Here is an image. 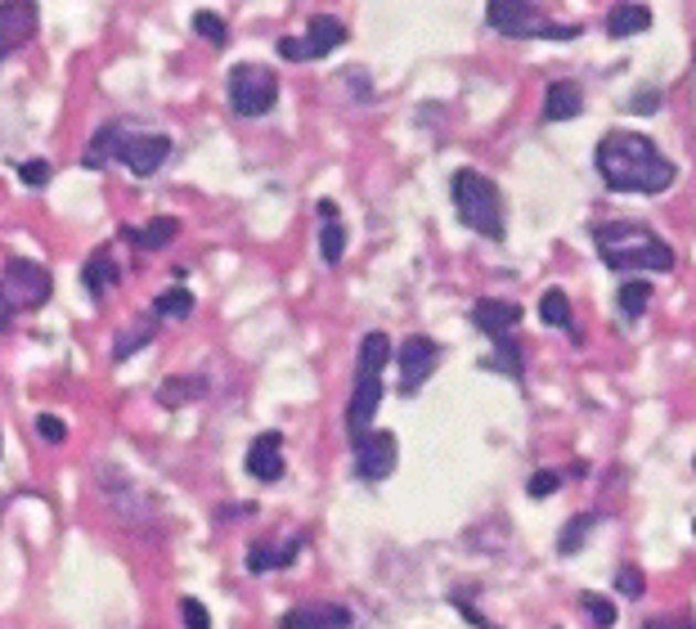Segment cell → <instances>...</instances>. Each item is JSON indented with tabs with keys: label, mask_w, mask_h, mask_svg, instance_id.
Returning a JSON list of instances; mask_svg holds the SVG:
<instances>
[{
	"label": "cell",
	"mask_w": 696,
	"mask_h": 629,
	"mask_svg": "<svg viewBox=\"0 0 696 629\" xmlns=\"http://www.w3.org/2000/svg\"><path fill=\"white\" fill-rule=\"evenodd\" d=\"M378 409H382V378L356 374V391H351V400H346V437H351V441L369 437Z\"/></svg>",
	"instance_id": "8fae6325"
},
{
	"label": "cell",
	"mask_w": 696,
	"mask_h": 629,
	"mask_svg": "<svg viewBox=\"0 0 696 629\" xmlns=\"http://www.w3.org/2000/svg\"><path fill=\"white\" fill-rule=\"evenodd\" d=\"M0 445H6V441H0Z\"/></svg>",
	"instance_id": "b9f144b4"
},
{
	"label": "cell",
	"mask_w": 696,
	"mask_h": 629,
	"mask_svg": "<svg viewBox=\"0 0 696 629\" xmlns=\"http://www.w3.org/2000/svg\"><path fill=\"white\" fill-rule=\"evenodd\" d=\"M458 611H463V620H467V625H476V629H499V625H491V620H485L476 607H467V602H458Z\"/></svg>",
	"instance_id": "f35d334b"
},
{
	"label": "cell",
	"mask_w": 696,
	"mask_h": 629,
	"mask_svg": "<svg viewBox=\"0 0 696 629\" xmlns=\"http://www.w3.org/2000/svg\"><path fill=\"white\" fill-rule=\"evenodd\" d=\"M337 45H346V23L333 19V14H315L302 36H284V41H278V59L310 63V59H328Z\"/></svg>",
	"instance_id": "8992f818"
},
{
	"label": "cell",
	"mask_w": 696,
	"mask_h": 629,
	"mask_svg": "<svg viewBox=\"0 0 696 629\" xmlns=\"http://www.w3.org/2000/svg\"><path fill=\"white\" fill-rule=\"evenodd\" d=\"M10 328H14V306H10L6 289H0V333H10Z\"/></svg>",
	"instance_id": "ab89813d"
},
{
	"label": "cell",
	"mask_w": 696,
	"mask_h": 629,
	"mask_svg": "<svg viewBox=\"0 0 696 629\" xmlns=\"http://www.w3.org/2000/svg\"><path fill=\"white\" fill-rule=\"evenodd\" d=\"M692 463H696V459H692Z\"/></svg>",
	"instance_id": "7bdbcfd3"
},
{
	"label": "cell",
	"mask_w": 696,
	"mask_h": 629,
	"mask_svg": "<svg viewBox=\"0 0 696 629\" xmlns=\"http://www.w3.org/2000/svg\"><path fill=\"white\" fill-rule=\"evenodd\" d=\"M351 450H356V476L360 481H387L400 463V441H396V432H382V428L351 441Z\"/></svg>",
	"instance_id": "9c48e42d"
},
{
	"label": "cell",
	"mask_w": 696,
	"mask_h": 629,
	"mask_svg": "<svg viewBox=\"0 0 696 629\" xmlns=\"http://www.w3.org/2000/svg\"><path fill=\"white\" fill-rule=\"evenodd\" d=\"M167 158H171V135H158V130L126 135V139H122V154H117V163H122L130 176H139V180L158 176Z\"/></svg>",
	"instance_id": "ba28073f"
},
{
	"label": "cell",
	"mask_w": 696,
	"mask_h": 629,
	"mask_svg": "<svg viewBox=\"0 0 696 629\" xmlns=\"http://www.w3.org/2000/svg\"><path fill=\"white\" fill-rule=\"evenodd\" d=\"M661 104H665V95H661V91L652 86V91H639V95H634V104H630V113H639V117H652V113H656Z\"/></svg>",
	"instance_id": "8d00e7d4"
},
{
	"label": "cell",
	"mask_w": 696,
	"mask_h": 629,
	"mask_svg": "<svg viewBox=\"0 0 696 629\" xmlns=\"http://www.w3.org/2000/svg\"><path fill=\"white\" fill-rule=\"evenodd\" d=\"M36 437L50 441V445H63L67 441V423H63V418H54V413H41L36 418Z\"/></svg>",
	"instance_id": "d590c367"
},
{
	"label": "cell",
	"mask_w": 696,
	"mask_h": 629,
	"mask_svg": "<svg viewBox=\"0 0 696 629\" xmlns=\"http://www.w3.org/2000/svg\"><path fill=\"white\" fill-rule=\"evenodd\" d=\"M647 306H652V284H647V279H639V274H630V279L620 284V293H615L620 319H624V324H639V319L647 315Z\"/></svg>",
	"instance_id": "603a6c76"
},
{
	"label": "cell",
	"mask_w": 696,
	"mask_h": 629,
	"mask_svg": "<svg viewBox=\"0 0 696 629\" xmlns=\"http://www.w3.org/2000/svg\"><path fill=\"white\" fill-rule=\"evenodd\" d=\"M202 396H207V378H193V374L167 378V382L158 387V400H162L167 409H180V405H189V400H202Z\"/></svg>",
	"instance_id": "d4e9b609"
},
{
	"label": "cell",
	"mask_w": 696,
	"mask_h": 629,
	"mask_svg": "<svg viewBox=\"0 0 696 629\" xmlns=\"http://www.w3.org/2000/svg\"><path fill=\"white\" fill-rule=\"evenodd\" d=\"M643 629H696V616H647Z\"/></svg>",
	"instance_id": "74e56055"
},
{
	"label": "cell",
	"mask_w": 696,
	"mask_h": 629,
	"mask_svg": "<svg viewBox=\"0 0 696 629\" xmlns=\"http://www.w3.org/2000/svg\"><path fill=\"white\" fill-rule=\"evenodd\" d=\"M580 113H584L580 82H548V91H544V122H571Z\"/></svg>",
	"instance_id": "d6986e66"
},
{
	"label": "cell",
	"mask_w": 696,
	"mask_h": 629,
	"mask_svg": "<svg viewBox=\"0 0 696 629\" xmlns=\"http://www.w3.org/2000/svg\"><path fill=\"white\" fill-rule=\"evenodd\" d=\"M481 369H491V374H504V378H521V346L513 337L495 342V352L481 360Z\"/></svg>",
	"instance_id": "4316f807"
},
{
	"label": "cell",
	"mask_w": 696,
	"mask_h": 629,
	"mask_svg": "<svg viewBox=\"0 0 696 629\" xmlns=\"http://www.w3.org/2000/svg\"><path fill=\"white\" fill-rule=\"evenodd\" d=\"M692 67H696V54H692Z\"/></svg>",
	"instance_id": "60d3db41"
},
{
	"label": "cell",
	"mask_w": 696,
	"mask_h": 629,
	"mask_svg": "<svg viewBox=\"0 0 696 629\" xmlns=\"http://www.w3.org/2000/svg\"><path fill=\"white\" fill-rule=\"evenodd\" d=\"M306 548V535H288L284 544H270V539H256L247 548V572L252 576H265V572H284L297 563V553Z\"/></svg>",
	"instance_id": "2e32d148"
},
{
	"label": "cell",
	"mask_w": 696,
	"mask_h": 629,
	"mask_svg": "<svg viewBox=\"0 0 696 629\" xmlns=\"http://www.w3.org/2000/svg\"><path fill=\"white\" fill-rule=\"evenodd\" d=\"M117 284H122V265L113 261V248H95V252L86 256V265H82V289H86V297L99 306Z\"/></svg>",
	"instance_id": "e0dca14e"
},
{
	"label": "cell",
	"mask_w": 696,
	"mask_h": 629,
	"mask_svg": "<svg viewBox=\"0 0 696 629\" xmlns=\"http://www.w3.org/2000/svg\"><path fill=\"white\" fill-rule=\"evenodd\" d=\"M351 625V607L341 602H306L278 616V629H346Z\"/></svg>",
	"instance_id": "9a60e30c"
},
{
	"label": "cell",
	"mask_w": 696,
	"mask_h": 629,
	"mask_svg": "<svg viewBox=\"0 0 696 629\" xmlns=\"http://www.w3.org/2000/svg\"><path fill=\"white\" fill-rule=\"evenodd\" d=\"M485 23H491L495 32L513 36V41H530V36H544L548 19L539 6H526V0H517V6H508V0H495L491 10H485Z\"/></svg>",
	"instance_id": "30bf717a"
},
{
	"label": "cell",
	"mask_w": 696,
	"mask_h": 629,
	"mask_svg": "<svg viewBox=\"0 0 696 629\" xmlns=\"http://www.w3.org/2000/svg\"><path fill=\"white\" fill-rule=\"evenodd\" d=\"M41 28V10L32 0H10V6H0V63H6L14 50H23Z\"/></svg>",
	"instance_id": "7c38bea8"
},
{
	"label": "cell",
	"mask_w": 696,
	"mask_h": 629,
	"mask_svg": "<svg viewBox=\"0 0 696 629\" xmlns=\"http://www.w3.org/2000/svg\"><path fill=\"white\" fill-rule=\"evenodd\" d=\"M154 337H158V319H154V315H145V319H139L130 333H122V337L113 342V360H117V365H122V360H130V356L139 352V346H149Z\"/></svg>",
	"instance_id": "484cf974"
},
{
	"label": "cell",
	"mask_w": 696,
	"mask_h": 629,
	"mask_svg": "<svg viewBox=\"0 0 696 629\" xmlns=\"http://www.w3.org/2000/svg\"><path fill=\"white\" fill-rule=\"evenodd\" d=\"M517 324H521V306L508 302V297H481V302L472 306V328L485 333V337H495V342L513 337Z\"/></svg>",
	"instance_id": "5bb4252c"
},
{
	"label": "cell",
	"mask_w": 696,
	"mask_h": 629,
	"mask_svg": "<svg viewBox=\"0 0 696 629\" xmlns=\"http://www.w3.org/2000/svg\"><path fill=\"white\" fill-rule=\"evenodd\" d=\"M319 256H324V265H337L346 256V226L337 217V202L333 198L319 202Z\"/></svg>",
	"instance_id": "44dd1931"
},
{
	"label": "cell",
	"mask_w": 696,
	"mask_h": 629,
	"mask_svg": "<svg viewBox=\"0 0 696 629\" xmlns=\"http://www.w3.org/2000/svg\"><path fill=\"white\" fill-rule=\"evenodd\" d=\"M247 476L252 481H265L274 485L278 476L288 472V459H284V432H261L252 445H247Z\"/></svg>",
	"instance_id": "4fadbf2b"
},
{
	"label": "cell",
	"mask_w": 696,
	"mask_h": 629,
	"mask_svg": "<svg viewBox=\"0 0 696 629\" xmlns=\"http://www.w3.org/2000/svg\"><path fill=\"white\" fill-rule=\"evenodd\" d=\"M580 611H584V620L593 625V629H611L615 625V602L607 598V594H580Z\"/></svg>",
	"instance_id": "4dcf8cb0"
},
{
	"label": "cell",
	"mask_w": 696,
	"mask_h": 629,
	"mask_svg": "<svg viewBox=\"0 0 696 629\" xmlns=\"http://www.w3.org/2000/svg\"><path fill=\"white\" fill-rule=\"evenodd\" d=\"M539 319H544L548 328H562V333H571V337L580 342V328H576V311H571V297H567L562 289H548V293L539 297Z\"/></svg>",
	"instance_id": "cb8c5ba5"
},
{
	"label": "cell",
	"mask_w": 696,
	"mask_h": 629,
	"mask_svg": "<svg viewBox=\"0 0 696 629\" xmlns=\"http://www.w3.org/2000/svg\"><path fill=\"white\" fill-rule=\"evenodd\" d=\"M130 130L122 126V122H104L99 130H95V139L86 145V154H82V167L86 171H99V167H108V163H117V154H122V139H126Z\"/></svg>",
	"instance_id": "ffe728a7"
},
{
	"label": "cell",
	"mask_w": 696,
	"mask_h": 629,
	"mask_svg": "<svg viewBox=\"0 0 696 629\" xmlns=\"http://www.w3.org/2000/svg\"><path fill=\"white\" fill-rule=\"evenodd\" d=\"M450 202H454V212L458 221L481 234V239H504L508 234V212H504V193L491 176H481L476 167H458L450 176Z\"/></svg>",
	"instance_id": "3957f363"
},
{
	"label": "cell",
	"mask_w": 696,
	"mask_h": 629,
	"mask_svg": "<svg viewBox=\"0 0 696 629\" xmlns=\"http://www.w3.org/2000/svg\"><path fill=\"white\" fill-rule=\"evenodd\" d=\"M193 32H198L207 45H212V50H225V45H230V23H225L217 10H198V14H193Z\"/></svg>",
	"instance_id": "f546056e"
},
{
	"label": "cell",
	"mask_w": 696,
	"mask_h": 629,
	"mask_svg": "<svg viewBox=\"0 0 696 629\" xmlns=\"http://www.w3.org/2000/svg\"><path fill=\"white\" fill-rule=\"evenodd\" d=\"M0 289H6V297H10L14 311H41V306L50 302V293H54V279H50V270H45L41 261H32V256H10Z\"/></svg>",
	"instance_id": "5b68a950"
},
{
	"label": "cell",
	"mask_w": 696,
	"mask_h": 629,
	"mask_svg": "<svg viewBox=\"0 0 696 629\" xmlns=\"http://www.w3.org/2000/svg\"><path fill=\"white\" fill-rule=\"evenodd\" d=\"M396 365H400V396L409 400V396L423 391L432 382V374L441 369V346L432 337H423V333H413V337L400 342Z\"/></svg>",
	"instance_id": "52a82bcc"
},
{
	"label": "cell",
	"mask_w": 696,
	"mask_h": 629,
	"mask_svg": "<svg viewBox=\"0 0 696 629\" xmlns=\"http://www.w3.org/2000/svg\"><path fill=\"white\" fill-rule=\"evenodd\" d=\"M19 180H23L28 189H45V185L54 180L50 158H28V163H19Z\"/></svg>",
	"instance_id": "1f68e13d"
},
{
	"label": "cell",
	"mask_w": 696,
	"mask_h": 629,
	"mask_svg": "<svg viewBox=\"0 0 696 629\" xmlns=\"http://www.w3.org/2000/svg\"><path fill=\"white\" fill-rule=\"evenodd\" d=\"M643 32H652V6L624 0V6L607 10V36L611 41H630V36H643Z\"/></svg>",
	"instance_id": "ac0fdd59"
},
{
	"label": "cell",
	"mask_w": 696,
	"mask_h": 629,
	"mask_svg": "<svg viewBox=\"0 0 696 629\" xmlns=\"http://www.w3.org/2000/svg\"><path fill=\"white\" fill-rule=\"evenodd\" d=\"M149 315H154V319H189V315H193V293L176 284V289H167V293L149 306Z\"/></svg>",
	"instance_id": "83f0119b"
},
{
	"label": "cell",
	"mask_w": 696,
	"mask_h": 629,
	"mask_svg": "<svg viewBox=\"0 0 696 629\" xmlns=\"http://www.w3.org/2000/svg\"><path fill=\"white\" fill-rule=\"evenodd\" d=\"M176 234H180V221H176V217H154L149 226H139V230L122 226V239H130L139 252H162V248L176 243Z\"/></svg>",
	"instance_id": "7402d4cb"
},
{
	"label": "cell",
	"mask_w": 696,
	"mask_h": 629,
	"mask_svg": "<svg viewBox=\"0 0 696 629\" xmlns=\"http://www.w3.org/2000/svg\"><path fill=\"white\" fill-rule=\"evenodd\" d=\"M180 620H184V629H212V616H207V607L198 598H180Z\"/></svg>",
	"instance_id": "e575fe53"
},
{
	"label": "cell",
	"mask_w": 696,
	"mask_h": 629,
	"mask_svg": "<svg viewBox=\"0 0 696 629\" xmlns=\"http://www.w3.org/2000/svg\"><path fill=\"white\" fill-rule=\"evenodd\" d=\"M598 526V517L593 513H580V517H571L567 526H562V539H557V553L562 557H576L584 544H589V531Z\"/></svg>",
	"instance_id": "f1b7e54d"
},
{
	"label": "cell",
	"mask_w": 696,
	"mask_h": 629,
	"mask_svg": "<svg viewBox=\"0 0 696 629\" xmlns=\"http://www.w3.org/2000/svg\"><path fill=\"white\" fill-rule=\"evenodd\" d=\"M593 248H598L602 265L615 270V274H624V279L639 274V270L669 274L674 261H678L674 248L656 230H647L639 221H602V226H593Z\"/></svg>",
	"instance_id": "7a4b0ae2"
},
{
	"label": "cell",
	"mask_w": 696,
	"mask_h": 629,
	"mask_svg": "<svg viewBox=\"0 0 696 629\" xmlns=\"http://www.w3.org/2000/svg\"><path fill=\"white\" fill-rule=\"evenodd\" d=\"M593 171L615 193H665L678 180V167L656 149L643 130H607L593 149Z\"/></svg>",
	"instance_id": "6da1fadb"
},
{
	"label": "cell",
	"mask_w": 696,
	"mask_h": 629,
	"mask_svg": "<svg viewBox=\"0 0 696 629\" xmlns=\"http://www.w3.org/2000/svg\"><path fill=\"white\" fill-rule=\"evenodd\" d=\"M557 485H562V472H552V468H539L530 481H526V495L530 500H548L552 491H557Z\"/></svg>",
	"instance_id": "836d02e7"
},
{
	"label": "cell",
	"mask_w": 696,
	"mask_h": 629,
	"mask_svg": "<svg viewBox=\"0 0 696 629\" xmlns=\"http://www.w3.org/2000/svg\"><path fill=\"white\" fill-rule=\"evenodd\" d=\"M615 594H624V598H643L647 594V576L630 563V567H620L615 572Z\"/></svg>",
	"instance_id": "d6a6232c"
},
{
	"label": "cell",
	"mask_w": 696,
	"mask_h": 629,
	"mask_svg": "<svg viewBox=\"0 0 696 629\" xmlns=\"http://www.w3.org/2000/svg\"><path fill=\"white\" fill-rule=\"evenodd\" d=\"M278 104V77L274 67L261 63H239L230 67V108L239 117H265Z\"/></svg>",
	"instance_id": "277c9868"
}]
</instances>
